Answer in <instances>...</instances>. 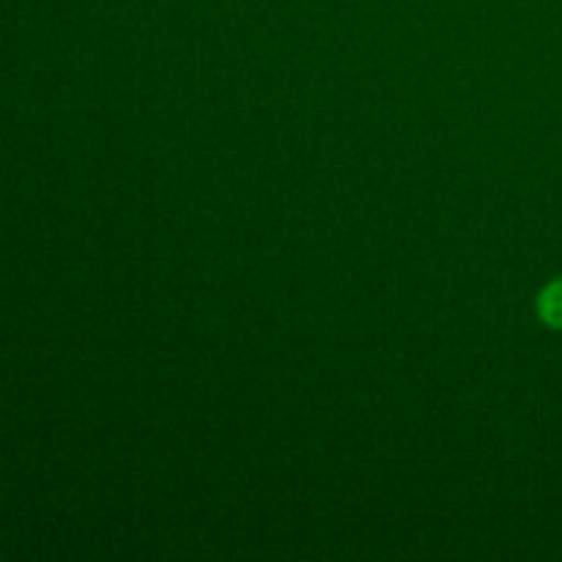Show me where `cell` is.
I'll list each match as a JSON object with an SVG mask.
<instances>
[{
	"label": "cell",
	"instance_id": "6da1fadb",
	"mask_svg": "<svg viewBox=\"0 0 562 562\" xmlns=\"http://www.w3.org/2000/svg\"><path fill=\"white\" fill-rule=\"evenodd\" d=\"M538 316L549 327L562 329V278L552 280L538 296Z\"/></svg>",
	"mask_w": 562,
	"mask_h": 562
}]
</instances>
